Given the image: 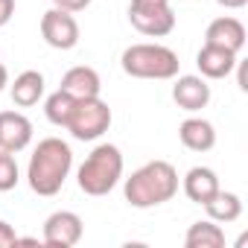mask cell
<instances>
[{
  "instance_id": "5",
  "label": "cell",
  "mask_w": 248,
  "mask_h": 248,
  "mask_svg": "<svg viewBox=\"0 0 248 248\" xmlns=\"http://www.w3.org/2000/svg\"><path fill=\"white\" fill-rule=\"evenodd\" d=\"M111 108L102 96H88V99H76L73 105V114L67 120V132L76 138V140H99L108 129H111Z\"/></svg>"
},
{
  "instance_id": "6",
  "label": "cell",
  "mask_w": 248,
  "mask_h": 248,
  "mask_svg": "<svg viewBox=\"0 0 248 248\" xmlns=\"http://www.w3.org/2000/svg\"><path fill=\"white\" fill-rule=\"evenodd\" d=\"M129 21L140 35H149V38H164L175 30V12L170 6V0H132Z\"/></svg>"
},
{
  "instance_id": "20",
  "label": "cell",
  "mask_w": 248,
  "mask_h": 248,
  "mask_svg": "<svg viewBox=\"0 0 248 248\" xmlns=\"http://www.w3.org/2000/svg\"><path fill=\"white\" fill-rule=\"evenodd\" d=\"M18 181H21V170H18L15 155L0 149V193L15 190V187H18Z\"/></svg>"
},
{
  "instance_id": "24",
  "label": "cell",
  "mask_w": 248,
  "mask_h": 248,
  "mask_svg": "<svg viewBox=\"0 0 248 248\" xmlns=\"http://www.w3.org/2000/svg\"><path fill=\"white\" fill-rule=\"evenodd\" d=\"M233 70H236V85H239V91H248V64L236 59V67H233Z\"/></svg>"
},
{
  "instance_id": "1",
  "label": "cell",
  "mask_w": 248,
  "mask_h": 248,
  "mask_svg": "<svg viewBox=\"0 0 248 248\" xmlns=\"http://www.w3.org/2000/svg\"><path fill=\"white\" fill-rule=\"evenodd\" d=\"M70 170H73L70 143H64L62 138H44L30 155V167H27L30 190L38 196H56L64 187Z\"/></svg>"
},
{
  "instance_id": "2",
  "label": "cell",
  "mask_w": 248,
  "mask_h": 248,
  "mask_svg": "<svg viewBox=\"0 0 248 248\" xmlns=\"http://www.w3.org/2000/svg\"><path fill=\"white\" fill-rule=\"evenodd\" d=\"M123 193H126V202L138 210L167 204L178 193V172L170 161H149L126 178Z\"/></svg>"
},
{
  "instance_id": "13",
  "label": "cell",
  "mask_w": 248,
  "mask_h": 248,
  "mask_svg": "<svg viewBox=\"0 0 248 248\" xmlns=\"http://www.w3.org/2000/svg\"><path fill=\"white\" fill-rule=\"evenodd\" d=\"M181 187H184V196H187L190 202H196V204L210 202V199L222 190L219 175H216L210 167H193V170H187Z\"/></svg>"
},
{
  "instance_id": "21",
  "label": "cell",
  "mask_w": 248,
  "mask_h": 248,
  "mask_svg": "<svg viewBox=\"0 0 248 248\" xmlns=\"http://www.w3.org/2000/svg\"><path fill=\"white\" fill-rule=\"evenodd\" d=\"M9 245H18V233L6 219H0V248H9Z\"/></svg>"
},
{
  "instance_id": "9",
  "label": "cell",
  "mask_w": 248,
  "mask_h": 248,
  "mask_svg": "<svg viewBox=\"0 0 248 248\" xmlns=\"http://www.w3.org/2000/svg\"><path fill=\"white\" fill-rule=\"evenodd\" d=\"M32 143V120L21 111H0V149L24 152Z\"/></svg>"
},
{
  "instance_id": "22",
  "label": "cell",
  "mask_w": 248,
  "mask_h": 248,
  "mask_svg": "<svg viewBox=\"0 0 248 248\" xmlns=\"http://www.w3.org/2000/svg\"><path fill=\"white\" fill-rule=\"evenodd\" d=\"M53 6H56V9L70 12V15H76V12H82V9H88V6H91V0H53Z\"/></svg>"
},
{
  "instance_id": "17",
  "label": "cell",
  "mask_w": 248,
  "mask_h": 248,
  "mask_svg": "<svg viewBox=\"0 0 248 248\" xmlns=\"http://www.w3.org/2000/svg\"><path fill=\"white\" fill-rule=\"evenodd\" d=\"M204 210H207V219H213V222H219V225H231V222H236L239 216H242V199L236 196V193H231V190H219L210 202H204L202 204Z\"/></svg>"
},
{
  "instance_id": "4",
  "label": "cell",
  "mask_w": 248,
  "mask_h": 248,
  "mask_svg": "<svg viewBox=\"0 0 248 248\" xmlns=\"http://www.w3.org/2000/svg\"><path fill=\"white\" fill-rule=\"evenodd\" d=\"M120 67L135 79H175L178 76V53L164 44H132L123 50Z\"/></svg>"
},
{
  "instance_id": "8",
  "label": "cell",
  "mask_w": 248,
  "mask_h": 248,
  "mask_svg": "<svg viewBox=\"0 0 248 248\" xmlns=\"http://www.w3.org/2000/svg\"><path fill=\"white\" fill-rule=\"evenodd\" d=\"M85 233V222L79 213L73 210H56L47 216L44 222V245H53V248H73Z\"/></svg>"
},
{
  "instance_id": "14",
  "label": "cell",
  "mask_w": 248,
  "mask_h": 248,
  "mask_svg": "<svg viewBox=\"0 0 248 248\" xmlns=\"http://www.w3.org/2000/svg\"><path fill=\"white\" fill-rule=\"evenodd\" d=\"M178 140L190 152H210L216 146V129L204 117H187L178 126Z\"/></svg>"
},
{
  "instance_id": "26",
  "label": "cell",
  "mask_w": 248,
  "mask_h": 248,
  "mask_svg": "<svg viewBox=\"0 0 248 248\" xmlns=\"http://www.w3.org/2000/svg\"><path fill=\"white\" fill-rule=\"evenodd\" d=\"M6 85H9V70H6V64H0V93H3Z\"/></svg>"
},
{
  "instance_id": "7",
  "label": "cell",
  "mask_w": 248,
  "mask_h": 248,
  "mask_svg": "<svg viewBox=\"0 0 248 248\" xmlns=\"http://www.w3.org/2000/svg\"><path fill=\"white\" fill-rule=\"evenodd\" d=\"M41 38L53 50H73L79 44V24L64 9H47L41 15Z\"/></svg>"
},
{
  "instance_id": "15",
  "label": "cell",
  "mask_w": 248,
  "mask_h": 248,
  "mask_svg": "<svg viewBox=\"0 0 248 248\" xmlns=\"http://www.w3.org/2000/svg\"><path fill=\"white\" fill-rule=\"evenodd\" d=\"M62 91H67L73 99H88V96H99L102 91V79L93 67L88 64H76L62 76Z\"/></svg>"
},
{
  "instance_id": "23",
  "label": "cell",
  "mask_w": 248,
  "mask_h": 248,
  "mask_svg": "<svg viewBox=\"0 0 248 248\" xmlns=\"http://www.w3.org/2000/svg\"><path fill=\"white\" fill-rule=\"evenodd\" d=\"M15 15V0H0V27H6Z\"/></svg>"
},
{
  "instance_id": "25",
  "label": "cell",
  "mask_w": 248,
  "mask_h": 248,
  "mask_svg": "<svg viewBox=\"0 0 248 248\" xmlns=\"http://www.w3.org/2000/svg\"><path fill=\"white\" fill-rule=\"evenodd\" d=\"M216 3H219V6H225V9H242L248 0H216Z\"/></svg>"
},
{
  "instance_id": "18",
  "label": "cell",
  "mask_w": 248,
  "mask_h": 248,
  "mask_svg": "<svg viewBox=\"0 0 248 248\" xmlns=\"http://www.w3.org/2000/svg\"><path fill=\"white\" fill-rule=\"evenodd\" d=\"M184 245L187 248H222L225 245V231L213 219H199L187 228Z\"/></svg>"
},
{
  "instance_id": "10",
  "label": "cell",
  "mask_w": 248,
  "mask_h": 248,
  "mask_svg": "<svg viewBox=\"0 0 248 248\" xmlns=\"http://www.w3.org/2000/svg\"><path fill=\"white\" fill-rule=\"evenodd\" d=\"M210 96H213V93H210V85H207L204 76H193V73H187V76H175L172 99H175V105H178L181 111L196 114V111L207 108Z\"/></svg>"
},
{
  "instance_id": "16",
  "label": "cell",
  "mask_w": 248,
  "mask_h": 248,
  "mask_svg": "<svg viewBox=\"0 0 248 248\" xmlns=\"http://www.w3.org/2000/svg\"><path fill=\"white\" fill-rule=\"evenodd\" d=\"M9 93H12V102L18 108L38 105L41 96H44V73L41 70H24V73H18L15 82H12V88H9Z\"/></svg>"
},
{
  "instance_id": "11",
  "label": "cell",
  "mask_w": 248,
  "mask_h": 248,
  "mask_svg": "<svg viewBox=\"0 0 248 248\" xmlns=\"http://www.w3.org/2000/svg\"><path fill=\"white\" fill-rule=\"evenodd\" d=\"M245 24L233 15H222L216 21L207 24V32H204V44H213V47H225L231 53H242L245 47Z\"/></svg>"
},
{
  "instance_id": "19",
  "label": "cell",
  "mask_w": 248,
  "mask_h": 248,
  "mask_svg": "<svg viewBox=\"0 0 248 248\" xmlns=\"http://www.w3.org/2000/svg\"><path fill=\"white\" fill-rule=\"evenodd\" d=\"M73 105H76V99L67 93V91H53L47 99H44V114H47V120L53 123V126H59V129H64L67 126V120H70V114H73Z\"/></svg>"
},
{
  "instance_id": "3",
  "label": "cell",
  "mask_w": 248,
  "mask_h": 248,
  "mask_svg": "<svg viewBox=\"0 0 248 248\" xmlns=\"http://www.w3.org/2000/svg\"><path fill=\"white\" fill-rule=\"evenodd\" d=\"M123 178V152L114 143H99L76 172V184L85 196H108Z\"/></svg>"
},
{
  "instance_id": "12",
  "label": "cell",
  "mask_w": 248,
  "mask_h": 248,
  "mask_svg": "<svg viewBox=\"0 0 248 248\" xmlns=\"http://www.w3.org/2000/svg\"><path fill=\"white\" fill-rule=\"evenodd\" d=\"M236 53L225 50V47H213V44H204L196 56V64H199V73L204 79H228L236 67Z\"/></svg>"
}]
</instances>
